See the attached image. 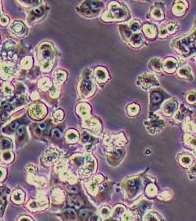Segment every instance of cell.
<instances>
[{"instance_id":"6da1fadb","label":"cell","mask_w":196,"mask_h":221,"mask_svg":"<svg viewBox=\"0 0 196 221\" xmlns=\"http://www.w3.org/2000/svg\"><path fill=\"white\" fill-rule=\"evenodd\" d=\"M130 13L127 7L119 2L111 1L108 5L107 10L101 16L104 21H123L129 19Z\"/></svg>"},{"instance_id":"7a4b0ae2","label":"cell","mask_w":196,"mask_h":221,"mask_svg":"<svg viewBox=\"0 0 196 221\" xmlns=\"http://www.w3.org/2000/svg\"><path fill=\"white\" fill-rule=\"evenodd\" d=\"M171 46L176 52L184 57L190 58L196 55V39L192 35L174 40Z\"/></svg>"},{"instance_id":"3957f363","label":"cell","mask_w":196,"mask_h":221,"mask_svg":"<svg viewBox=\"0 0 196 221\" xmlns=\"http://www.w3.org/2000/svg\"><path fill=\"white\" fill-rule=\"evenodd\" d=\"M104 8V5L101 0H84L77 7V11L82 17L91 19L100 15Z\"/></svg>"},{"instance_id":"277c9868","label":"cell","mask_w":196,"mask_h":221,"mask_svg":"<svg viewBox=\"0 0 196 221\" xmlns=\"http://www.w3.org/2000/svg\"><path fill=\"white\" fill-rule=\"evenodd\" d=\"M47 5H41L38 8H32L29 11L27 21L29 25H33L43 19L48 13Z\"/></svg>"},{"instance_id":"5b68a950","label":"cell","mask_w":196,"mask_h":221,"mask_svg":"<svg viewBox=\"0 0 196 221\" xmlns=\"http://www.w3.org/2000/svg\"><path fill=\"white\" fill-rule=\"evenodd\" d=\"M10 30L13 35L19 38L24 37L28 33V28L21 21H15L11 24L10 26Z\"/></svg>"},{"instance_id":"8992f818","label":"cell","mask_w":196,"mask_h":221,"mask_svg":"<svg viewBox=\"0 0 196 221\" xmlns=\"http://www.w3.org/2000/svg\"><path fill=\"white\" fill-rule=\"evenodd\" d=\"M128 42L129 46L135 48H140L143 46L144 40L140 32H133Z\"/></svg>"},{"instance_id":"52a82bcc","label":"cell","mask_w":196,"mask_h":221,"mask_svg":"<svg viewBox=\"0 0 196 221\" xmlns=\"http://www.w3.org/2000/svg\"><path fill=\"white\" fill-rule=\"evenodd\" d=\"M187 8V2L185 0H176L173 6V13L176 16H181Z\"/></svg>"},{"instance_id":"ba28073f","label":"cell","mask_w":196,"mask_h":221,"mask_svg":"<svg viewBox=\"0 0 196 221\" xmlns=\"http://www.w3.org/2000/svg\"><path fill=\"white\" fill-rule=\"evenodd\" d=\"M163 9L164 7L159 6V5H157L155 3V5L151 8V10L149 15L151 18L154 19V20H157V21H160L164 19V12H163Z\"/></svg>"},{"instance_id":"9c48e42d","label":"cell","mask_w":196,"mask_h":221,"mask_svg":"<svg viewBox=\"0 0 196 221\" xmlns=\"http://www.w3.org/2000/svg\"><path fill=\"white\" fill-rule=\"evenodd\" d=\"M20 6L27 8H35L41 5V0H16Z\"/></svg>"},{"instance_id":"30bf717a","label":"cell","mask_w":196,"mask_h":221,"mask_svg":"<svg viewBox=\"0 0 196 221\" xmlns=\"http://www.w3.org/2000/svg\"><path fill=\"white\" fill-rule=\"evenodd\" d=\"M178 67V62L176 61L174 58H167L165 61L164 64H163V68H164L165 72L169 73H172L176 70Z\"/></svg>"},{"instance_id":"8fae6325","label":"cell","mask_w":196,"mask_h":221,"mask_svg":"<svg viewBox=\"0 0 196 221\" xmlns=\"http://www.w3.org/2000/svg\"><path fill=\"white\" fill-rule=\"evenodd\" d=\"M143 31L148 38H154L157 35L156 27L151 24H145L143 26Z\"/></svg>"},{"instance_id":"7c38bea8","label":"cell","mask_w":196,"mask_h":221,"mask_svg":"<svg viewBox=\"0 0 196 221\" xmlns=\"http://www.w3.org/2000/svg\"><path fill=\"white\" fill-rule=\"evenodd\" d=\"M119 32L121 34V38H123V41L128 42L133 32L130 30L129 25H121L119 26Z\"/></svg>"},{"instance_id":"4fadbf2b","label":"cell","mask_w":196,"mask_h":221,"mask_svg":"<svg viewBox=\"0 0 196 221\" xmlns=\"http://www.w3.org/2000/svg\"><path fill=\"white\" fill-rule=\"evenodd\" d=\"M178 109V103L175 100H170L165 103L164 107V111L167 115H171Z\"/></svg>"},{"instance_id":"5bb4252c","label":"cell","mask_w":196,"mask_h":221,"mask_svg":"<svg viewBox=\"0 0 196 221\" xmlns=\"http://www.w3.org/2000/svg\"><path fill=\"white\" fill-rule=\"evenodd\" d=\"M178 74L180 78H185V79L192 80V78H193L191 72V69L189 67H187V66H184V67H181L180 69H179Z\"/></svg>"},{"instance_id":"9a60e30c","label":"cell","mask_w":196,"mask_h":221,"mask_svg":"<svg viewBox=\"0 0 196 221\" xmlns=\"http://www.w3.org/2000/svg\"><path fill=\"white\" fill-rule=\"evenodd\" d=\"M149 67L157 72H161V61L159 58H153L149 63Z\"/></svg>"},{"instance_id":"2e32d148","label":"cell","mask_w":196,"mask_h":221,"mask_svg":"<svg viewBox=\"0 0 196 221\" xmlns=\"http://www.w3.org/2000/svg\"><path fill=\"white\" fill-rule=\"evenodd\" d=\"M142 79L143 80V83L147 84L148 86L156 85L157 83L156 78L153 75H150V74H146V75L143 76Z\"/></svg>"},{"instance_id":"e0dca14e","label":"cell","mask_w":196,"mask_h":221,"mask_svg":"<svg viewBox=\"0 0 196 221\" xmlns=\"http://www.w3.org/2000/svg\"><path fill=\"white\" fill-rule=\"evenodd\" d=\"M180 163L183 167H189L190 166L192 163V158L191 156L190 155H187L185 154L184 156H182V157L180 159Z\"/></svg>"},{"instance_id":"ac0fdd59","label":"cell","mask_w":196,"mask_h":221,"mask_svg":"<svg viewBox=\"0 0 196 221\" xmlns=\"http://www.w3.org/2000/svg\"><path fill=\"white\" fill-rule=\"evenodd\" d=\"M162 100V96L161 93L157 92V91H155V92H153L151 93V103L153 104H157L160 103Z\"/></svg>"},{"instance_id":"d6986e66","label":"cell","mask_w":196,"mask_h":221,"mask_svg":"<svg viewBox=\"0 0 196 221\" xmlns=\"http://www.w3.org/2000/svg\"><path fill=\"white\" fill-rule=\"evenodd\" d=\"M130 30L132 32H138L141 28V24L138 20H134L129 25Z\"/></svg>"},{"instance_id":"ffe728a7","label":"cell","mask_w":196,"mask_h":221,"mask_svg":"<svg viewBox=\"0 0 196 221\" xmlns=\"http://www.w3.org/2000/svg\"><path fill=\"white\" fill-rule=\"evenodd\" d=\"M166 28L168 31V33L173 34L175 33L178 30V29H179V25H177V23L171 22L168 24V25H166Z\"/></svg>"},{"instance_id":"44dd1931","label":"cell","mask_w":196,"mask_h":221,"mask_svg":"<svg viewBox=\"0 0 196 221\" xmlns=\"http://www.w3.org/2000/svg\"><path fill=\"white\" fill-rule=\"evenodd\" d=\"M82 88L86 92H90L92 89V84L90 83V80L88 79L83 80L82 83Z\"/></svg>"},{"instance_id":"7402d4cb","label":"cell","mask_w":196,"mask_h":221,"mask_svg":"<svg viewBox=\"0 0 196 221\" xmlns=\"http://www.w3.org/2000/svg\"><path fill=\"white\" fill-rule=\"evenodd\" d=\"M185 142L190 147H196V138L193 137V136H190L187 138L185 139Z\"/></svg>"},{"instance_id":"603a6c76","label":"cell","mask_w":196,"mask_h":221,"mask_svg":"<svg viewBox=\"0 0 196 221\" xmlns=\"http://www.w3.org/2000/svg\"><path fill=\"white\" fill-rule=\"evenodd\" d=\"M169 34L168 33V31L167 30L166 26H162L159 27V37L161 38H164L168 37V35Z\"/></svg>"},{"instance_id":"cb8c5ba5","label":"cell","mask_w":196,"mask_h":221,"mask_svg":"<svg viewBox=\"0 0 196 221\" xmlns=\"http://www.w3.org/2000/svg\"><path fill=\"white\" fill-rule=\"evenodd\" d=\"M187 100L190 104L195 103L196 102V93L190 92V94H188L187 96Z\"/></svg>"},{"instance_id":"d4e9b609","label":"cell","mask_w":196,"mask_h":221,"mask_svg":"<svg viewBox=\"0 0 196 221\" xmlns=\"http://www.w3.org/2000/svg\"><path fill=\"white\" fill-rule=\"evenodd\" d=\"M10 24V19L8 16H1V25L3 27H6Z\"/></svg>"},{"instance_id":"484cf974","label":"cell","mask_w":196,"mask_h":221,"mask_svg":"<svg viewBox=\"0 0 196 221\" xmlns=\"http://www.w3.org/2000/svg\"><path fill=\"white\" fill-rule=\"evenodd\" d=\"M129 187L130 188V189L132 191H135L136 189H137V188H138V183H137L136 181H131L129 184Z\"/></svg>"},{"instance_id":"4316f807","label":"cell","mask_w":196,"mask_h":221,"mask_svg":"<svg viewBox=\"0 0 196 221\" xmlns=\"http://www.w3.org/2000/svg\"><path fill=\"white\" fill-rule=\"evenodd\" d=\"M11 145V142H10V140L5 139L2 141V146L4 148H10Z\"/></svg>"},{"instance_id":"83f0119b","label":"cell","mask_w":196,"mask_h":221,"mask_svg":"<svg viewBox=\"0 0 196 221\" xmlns=\"http://www.w3.org/2000/svg\"><path fill=\"white\" fill-rule=\"evenodd\" d=\"M2 107L3 110L8 111H10L12 109L11 105L8 103H2Z\"/></svg>"},{"instance_id":"f1b7e54d","label":"cell","mask_w":196,"mask_h":221,"mask_svg":"<svg viewBox=\"0 0 196 221\" xmlns=\"http://www.w3.org/2000/svg\"><path fill=\"white\" fill-rule=\"evenodd\" d=\"M25 134V128L24 127L20 128L17 130V135L19 137H23L24 134Z\"/></svg>"},{"instance_id":"f546056e","label":"cell","mask_w":196,"mask_h":221,"mask_svg":"<svg viewBox=\"0 0 196 221\" xmlns=\"http://www.w3.org/2000/svg\"><path fill=\"white\" fill-rule=\"evenodd\" d=\"M52 135H53L54 137L55 138H60L61 132L58 129H54V131H52Z\"/></svg>"},{"instance_id":"4dcf8cb0","label":"cell","mask_w":196,"mask_h":221,"mask_svg":"<svg viewBox=\"0 0 196 221\" xmlns=\"http://www.w3.org/2000/svg\"><path fill=\"white\" fill-rule=\"evenodd\" d=\"M19 126V122L18 121H15L13 122H12L11 124L10 125V128L12 130H16L18 128V127Z\"/></svg>"},{"instance_id":"1f68e13d","label":"cell","mask_w":196,"mask_h":221,"mask_svg":"<svg viewBox=\"0 0 196 221\" xmlns=\"http://www.w3.org/2000/svg\"><path fill=\"white\" fill-rule=\"evenodd\" d=\"M97 76L99 77L100 79H104V78H105V73L104 71L102 70H99L97 72Z\"/></svg>"},{"instance_id":"d6a6232c","label":"cell","mask_w":196,"mask_h":221,"mask_svg":"<svg viewBox=\"0 0 196 221\" xmlns=\"http://www.w3.org/2000/svg\"><path fill=\"white\" fill-rule=\"evenodd\" d=\"M190 174H192V175H194V176L196 175V165L192 166V167H191V169H190Z\"/></svg>"},{"instance_id":"836d02e7","label":"cell","mask_w":196,"mask_h":221,"mask_svg":"<svg viewBox=\"0 0 196 221\" xmlns=\"http://www.w3.org/2000/svg\"><path fill=\"white\" fill-rule=\"evenodd\" d=\"M80 215L83 219H85V218H88L89 216V214L88 212H86V211H82V212H80Z\"/></svg>"},{"instance_id":"e575fe53","label":"cell","mask_w":196,"mask_h":221,"mask_svg":"<svg viewBox=\"0 0 196 221\" xmlns=\"http://www.w3.org/2000/svg\"><path fill=\"white\" fill-rule=\"evenodd\" d=\"M82 139H83V141H84V142H87L90 141V140L91 139V138H90V136H89V135H85V136H84L82 137Z\"/></svg>"},{"instance_id":"d590c367","label":"cell","mask_w":196,"mask_h":221,"mask_svg":"<svg viewBox=\"0 0 196 221\" xmlns=\"http://www.w3.org/2000/svg\"><path fill=\"white\" fill-rule=\"evenodd\" d=\"M46 125H45L44 123H42V124H40L39 125V128L41 131H43V130L46 129Z\"/></svg>"},{"instance_id":"8d00e7d4","label":"cell","mask_w":196,"mask_h":221,"mask_svg":"<svg viewBox=\"0 0 196 221\" xmlns=\"http://www.w3.org/2000/svg\"><path fill=\"white\" fill-rule=\"evenodd\" d=\"M4 156H5V158H6V159H7V158H10V153H6V154H5V155H4Z\"/></svg>"},{"instance_id":"74e56055","label":"cell","mask_w":196,"mask_h":221,"mask_svg":"<svg viewBox=\"0 0 196 221\" xmlns=\"http://www.w3.org/2000/svg\"><path fill=\"white\" fill-rule=\"evenodd\" d=\"M143 1H149V0H143Z\"/></svg>"},{"instance_id":"f35d334b","label":"cell","mask_w":196,"mask_h":221,"mask_svg":"<svg viewBox=\"0 0 196 221\" xmlns=\"http://www.w3.org/2000/svg\"><path fill=\"white\" fill-rule=\"evenodd\" d=\"M195 154H196V149H195Z\"/></svg>"}]
</instances>
